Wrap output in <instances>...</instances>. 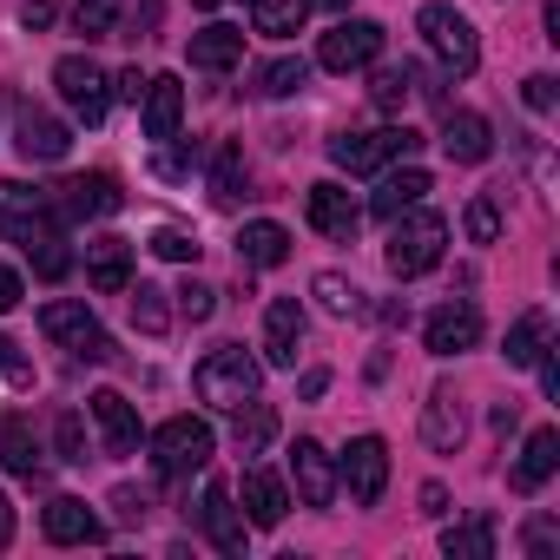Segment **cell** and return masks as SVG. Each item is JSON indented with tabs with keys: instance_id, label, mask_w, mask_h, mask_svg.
Wrapping results in <instances>:
<instances>
[{
	"instance_id": "6da1fadb",
	"label": "cell",
	"mask_w": 560,
	"mask_h": 560,
	"mask_svg": "<svg viewBox=\"0 0 560 560\" xmlns=\"http://www.w3.org/2000/svg\"><path fill=\"white\" fill-rule=\"evenodd\" d=\"M0 237L21 244L47 284H60V277L73 270V250H67L54 191H34V185H21V178H0Z\"/></svg>"
},
{
	"instance_id": "7a4b0ae2",
	"label": "cell",
	"mask_w": 560,
	"mask_h": 560,
	"mask_svg": "<svg viewBox=\"0 0 560 560\" xmlns=\"http://www.w3.org/2000/svg\"><path fill=\"white\" fill-rule=\"evenodd\" d=\"M191 389H198V402H211V409H237V402H250V396L264 389V363H257L244 343H218V350L191 370Z\"/></svg>"
},
{
	"instance_id": "3957f363",
	"label": "cell",
	"mask_w": 560,
	"mask_h": 560,
	"mask_svg": "<svg viewBox=\"0 0 560 560\" xmlns=\"http://www.w3.org/2000/svg\"><path fill=\"white\" fill-rule=\"evenodd\" d=\"M442 244H448V218L442 211H422V205H409L402 218H389V270L402 277H429L435 264H442Z\"/></svg>"
},
{
	"instance_id": "277c9868",
	"label": "cell",
	"mask_w": 560,
	"mask_h": 560,
	"mask_svg": "<svg viewBox=\"0 0 560 560\" xmlns=\"http://www.w3.org/2000/svg\"><path fill=\"white\" fill-rule=\"evenodd\" d=\"M416 145H422V132H409V126H376V132H337V139H330V159H337V172H350V178H376V172L402 165Z\"/></svg>"
},
{
	"instance_id": "5b68a950",
	"label": "cell",
	"mask_w": 560,
	"mask_h": 560,
	"mask_svg": "<svg viewBox=\"0 0 560 560\" xmlns=\"http://www.w3.org/2000/svg\"><path fill=\"white\" fill-rule=\"evenodd\" d=\"M211 448H218V435H211V422H205V416H172V422H159V429H152V468H159L165 481H178V475L205 468V462H211Z\"/></svg>"
},
{
	"instance_id": "8992f818",
	"label": "cell",
	"mask_w": 560,
	"mask_h": 560,
	"mask_svg": "<svg viewBox=\"0 0 560 560\" xmlns=\"http://www.w3.org/2000/svg\"><path fill=\"white\" fill-rule=\"evenodd\" d=\"M416 27H422L429 54H435V60H442L448 73H475V67H481V40H475L468 14H455L448 0H429V8L416 14Z\"/></svg>"
},
{
	"instance_id": "52a82bcc",
	"label": "cell",
	"mask_w": 560,
	"mask_h": 560,
	"mask_svg": "<svg viewBox=\"0 0 560 560\" xmlns=\"http://www.w3.org/2000/svg\"><path fill=\"white\" fill-rule=\"evenodd\" d=\"M40 337L47 343H60V350H73L80 363H113V337L100 330V317L86 311V304H47L40 311Z\"/></svg>"
},
{
	"instance_id": "ba28073f",
	"label": "cell",
	"mask_w": 560,
	"mask_h": 560,
	"mask_svg": "<svg viewBox=\"0 0 560 560\" xmlns=\"http://www.w3.org/2000/svg\"><path fill=\"white\" fill-rule=\"evenodd\" d=\"M337 481L350 488L357 508H376L383 488H389V442H383V435H357V442L343 448V462H337Z\"/></svg>"
},
{
	"instance_id": "9c48e42d",
	"label": "cell",
	"mask_w": 560,
	"mask_h": 560,
	"mask_svg": "<svg viewBox=\"0 0 560 560\" xmlns=\"http://www.w3.org/2000/svg\"><path fill=\"white\" fill-rule=\"evenodd\" d=\"M54 86H60V100L73 106V119H86V126H100L106 106H113V80H106L86 54H67V60L54 67Z\"/></svg>"
},
{
	"instance_id": "30bf717a",
	"label": "cell",
	"mask_w": 560,
	"mask_h": 560,
	"mask_svg": "<svg viewBox=\"0 0 560 560\" xmlns=\"http://www.w3.org/2000/svg\"><path fill=\"white\" fill-rule=\"evenodd\" d=\"M383 60V27L376 21H337L317 47V67L330 73H357V67H376Z\"/></svg>"
},
{
	"instance_id": "8fae6325",
	"label": "cell",
	"mask_w": 560,
	"mask_h": 560,
	"mask_svg": "<svg viewBox=\"0 0 560 560\" xmlns=\"http://www.w3.org/2000/svg\"><path fill=\"white\" fill-rule=\"evenodd\" d=\"M14 145H21V159H34V165H60V159L73 152V132H67L54 113H40V106H14Z\"/></svg>"
},
{
	"instance_id": "7c38bea8",
	"label": "cell",
	"mask_w": 560,
	"mask_h": 560,
	"mask_svg": "<svg viewBox=\"0 0 560 560\" xmlns=\"http://www.w3.org/2000/svg\"><path fill=\"white\" fill-rule=\"evenodd\" d=\"M54 205H60V218H113L126 205V191H119L113 172H80L54 191Z\"/></svg>"
},
{
	"instance_id": "4fadbf2b",
	"label": "cell",
	"mask_w": 560,
	"mask_h": 560,
	"mask_svg": "<svg viewBox=\"0 0 560 560\" xmlns=\"http://www.w3.org/2000/svg\"><path fill=\"white\" fill-rule=\"evenodd\" d=\"M304 211H311V224H317L324 237H337V244H350V237H357V224H363V205H357L337 178H317V185H311V198H304Z\"/></svg>"
},
{
	"instance_id": "5bb4252c",
	"label": "cell",
	"mask_w": 560,
	"mask_h": 560,
	"mask_svg": "<svg viewBox=\"0 0 560 560\" xmlns=\"http://www.w3.org/2000/svg\"><path fill=\"white\" fill-rule=\"evenodd\" d=\"M422 343H429V357H462V350H475L481 343V311L462 298V304H442L429 324H422Z\"/></svg>"
},
{
	"instance_id": "9a60e30c",
	"label": "cell",
	"mask_w": 560,
	"mask_h": 560,
	"mask_svg": "<svg viewBox=\"0 0 560 560\" xmlns=\"http://www.w3.org/2000/svg\"><path fill=\"white\" fill-rule=\"evenodd\" d=\"M291 481H298V501H304V508H330V501H337V462H330V448L304 435V442L291 448Z\"/></svg>"
},
{
	"instance_id": "2e32d148",
	"label": "cell",
	"mask_w": 560,
	"mask_h": 560,
	"mask_svg": "<svg viewBox=\"0 0 560 560\" xmlns=\"http://www.w3.org/2000/svg\"><path fill=\"white\" fill-rule=\"evenodd\" d=\"M298 343H304V304L298 298H270V311H264V363L298 370Z\"/></svg>"
},
{
	"instance_id": "e0dca14e",
	"label": "cell",
	"mask_w": 560,
	"mask_h": 560,
	"mask_svg": "<svg viewBox=\"0 0 560 560\" xmlns=\"http://www.w3.org/2000/svg\"><path fill=\"white\" fill-rule=\"evenodd\" d=\"M139 106H145V139H152V145L178 139V119H185V86H178L172 73H152Z\"/></svg>"
},
{
	"instance_id": "ac0fdd59",
	"label": "cell",
	"mask_w": 560,
	"mask_h": 560,
	"mask_svg": "<svg viewBox=\"0 0 560 560\" xmlns=\"http://www.w3.org/2000/svg\"><path fill=\"white\" fill-rule=\"evenodd\" d=\"M462 435H468L462 402H455V389H448V383H435V389H429V402H422V442H429L435 455H455V448H462Z\"/></svg>"
},
{
	"instance_id": "d6986e66",
	"label": "cell",
	"mask_w": 560,
	"mask_h": 560,
	"mask_svg": "<svg viewBox=\"0 0 560 560\" xmlns=\"http://www.w3.org/2000/svg\"><path fill=\"white\" fill-rule=\"evenodd\" d=\"M93 429H100L106 455H139V416H132V402L119 389H100L93 396Z\"/></svg>"
},
{
	"instance_id": "ffe728a7",
	"label": "cell",
	"mask_w": 560,
	"mask_h": 560,
	"mask_svg": "<svg viewBox=\"0 0 560 560\" xmlns=\"http://www.w3.org/2000/svg\"><path fill=\"white\" fill-rule=\"evenodd\" d=\"M40 527H47V540L54 547H93L106 527H100V514L86 508V501H73V494H60V501H47V514H40Z\"/></svg>"
},
{
	"instance_id": "44dd1931",
	"label": "cell",
	"mask_w": 560,
	"mask_h": 560,
	"mask_svg": "<svg viewBox=\"0 0 560 560\" xmlns=\"http://www.w3.org/2000/svg\"><path fill=\"white\" fill-rule=\"evenodd\" d=\"M86 277H93V291L119 298V291L132 284V244H126V237H93V244H86Z\"/></svg>"
},
{
	"instance_id": "7402d4cb",
	"label": "cell",
	"mask_w": 560,
	"mask_h": 560,
	"mask_svg": "<svg viewBox=\"0 0 560 560\" xmlns=\"http://www.w3.org/2000/svg\"><path fill=\"white\" fill-rule=\"evenodd\" d=\"M442 152H448L455 165H481V159L494 152L488 119H481V113H448V119H442Z\"/></svg>"
},
{
	"instance_id": "603a6c76",
	"label": "cell",
	"mask_w": 560,
	"mask_h": 560,
	"mask_svg": "<svg viewBox=\"0 0 560 560\" xmlns=\"http://www.w3.org/2000/svg\"><path fill=\"white\" fill-rule=\"evenodd\" d=\"M553 468H560V435L553 429H534L527 448H521V462H514V494H540L553 481Z\"/></svg>"
},
{
	"instance_id": "cb8c5ba5",
	"label": "cell",
	"mask_w": 560,
	"mask_h": 560,
	"mask_svg": "<svg viewBox=\"0 0 560 560\" xmlns=\"http://www.w3.org/2000/svg\"><path fill=\"white\" fill-rule=\"evenodd\" d=\"M284 257H291V231H284V224L257 218V224L237 231V264H250V270H277Z\"/></svg>"
},
{
	"instance_id": "d4e9b609",
	"label": "cell",
	"mask_w": 560,
	"mask_h": 560,
	"mask_svg": "<svg viewBox=\"0 0 560 560\" xmlns=\"http://www.w3.org/2000/svg\"><path fill=\"white\" fill-rule=\"evenodd\" d=\"M244 514H250V527H277L291 514V488L277 481L270 468H250L244 475Z\"/></svg>"
},
{
	"instance_id": "484cf974",
	"label": "cell",
	"mask_w": 560,
	"mask_h": 560,
	"mask_svg": "<svg viewBox=\"0 0 560 560\" xmlns=\"http://www.w3.org/2000/svg\"><path fill=\"white\" fill-rule=\"evenodd\" d=\"M237 60H244V27L211 21L205 34H191V67H198V73H231Z\"/></svg>"
},
{
	"instance_id": "4316f807",
	"label": "cell",
	"mask_w": 560,
	"mask_h": 560,
	"mask_svg": "<svg viewBox=\"0 0 560 560\" xmlns=\"http://www.w3.org/2000/svg\"><path fill=\"white\" fill-rule=\"evenodd\" d=\"M429 198V172L422 165H402V172H383V185H376V198H370V211L389 224V218H402L409 205H422Z\"/></svg>"
},
{
	"instance_id": "83f0119b",
	"label": "cell",
	"mask_w": 560,
	"mask_h": 560,
	"mask_svg": "<svg viewBox=\"0 0 560 560\" xmlns=\"http://www.w3.org/2000/svg\"><path fill=\"white\" fill-rule=\"evenodd\" d=\"M198 514H205V534H211L224 553H244V514L231 508V488H224V481H205Z\"/></svg>"
},
{
	"instance_id": "f1b7e54d",
	"label": "cell",
	"mask_w": 560,
	"mask_h": 560,
	"mask_svg": "<svg viewBox=\"0 0 560 560\" xmlns=\"http://www.w3.org/2000/svg\"><path fill=\"white\" fill-rule=\"evenodd\" d=\"M442 553H448V560H494V521L475 514V521L442 527Z\"/></svg>"
},
{
	"instance_id": "f546056e",
	"label": "cell",
	"mask_w": 560,
	"mask_h": 560,
	"mask_svg": "<svg viewBox=\"0 0 560 560\" xmlns=\"http://www.w3.org/2000/svg\"><path fill=\"white\" fill-rule=\"evenodd\" d=\"M0 468L21 475V481H40V442H34L27 422H8V429H0Z\"/></svg>"
},
{
	"instance_id": "4dcf8cb0",
	"label": "cell",
	"mask_w": 560,
	"mask_h": 560,
	"mask_svg": "<svg viewBox=\"0 0 560 560\" xmlns=\"http://www.w3.org/2000/svg\"><path fill=\"white\" fill-rule=\"evenodd\" d=\"M540 350H547V311H521V317L508 324V350H501L508 370H527Z\"/></svg>"
},
{
	"instance_id": "1f68e13d",
	"label": "cell",
	"mask_w": 560,
	"mask_h": 560,
	"mask_svg": "<svg viewBox=\"0 0 560 560\" xmlns=\"http://www.w3.org/2000/svg\"><path fill=\"white\" fill-rule=\"evenodd\" d=\"M311 14V0H250V27L270 34V40H291Z\"/></svg>"
},
{
	"instance_id": "d6a6232c",
	"label": "cell",
	"mask_w": 560,
	"mask_h": 560,
	"mask_svg": "<svg viewBox=\"0 0 560 560\" xmlns=\"http://www.w3.org/2000/svg\"><path fill=\"white\" fill-rule=\"evenodd\" d=\"M231 416H237V429H231L237 455H257V448H264V442L277 435V409H270V402H257V396H250V402H237Z\"/></svg>"
},
{
	"instance_id": "836d02e7",
	"label": "cell",
	"mask_w": 560,
	"mask_h": 560,
	"mask_svg": "<svg viewBox=\"0 0 560 560\" xmlns=\"http://www.w3.org/2000/svg\"><path fill=\"white\" fill-rule=\"evenodd\" d=\"M304 86H311V60H298V54L257 67V93H264V100H291V93H304Z\"/></svg>"
},
{
	"instance_id": "e575fe53",
	"label": "cell",
	"mask_w": 560,
	"mask_h": 560,
	"mask_svg": "<svg viewBox=\"0 0 560 560\" xmlns=\"http://www.w3.org/2000/svg\"><path fill=\"white\" fill-rule=\"evenodd\" d=\"M237 198H244V152L218 145L211 152V205H237Z\"/></svg>"
},
{
	"instance_id": "d590c367",
	"label": "cell",
	"mask_w": 560,
	"mask_h": 560,
	"mask_svg": "<svg viewBox=\"0 0 560 560\" xmlns=\"http://www.w3.org/2000/svg\"><path fill=\"white\" fill-rule=\"evenodd\" d=\"M172 291H159V284H139L132 291V330L139 337H165L172 330V304H165Z\"/></svg>"
},
{
	"instance_id": "8d00e7d4",
	"label": "cell",
	"mask_w": 560,
	"mask_h": 560,
	"mask_svg": "<svg viewBox=\"0 0 560 560\" xmlns=\"http://www.w3.org/2000/svg\"><path fill=\"white\" fill-rule=\"evenodd\" d=\"M119 21H126V0H80V8H73V27L86 40H113Z\"/></svg>"
},
{
	"instance_id": "74e56055",
	"label": "cell",
	"mask_w": 560,
	"mask_h": 560,
	"mask_svg": "<svg viewBox=\"0 0 560 560\" xmlns=\"http://www.w3.org/2000/svg\"><path fill=\"white\" fill-rule=\"evenodd\" d=\"M409 93H416V86H409V67H376V73H370V106H376V113H402Z\"/></svg>"
},
{
	"instance_id": "f35d334b",
	"label": "cell",
	"mask_w": 560,
	"mask_h": 560,
	"mask_svg": "<svg viewBox=\"0 0 560 560\" xmlns=\"http://www.w3.org/2000/svg\"><path fill=\"white\" fill-rule=\"evenodd\" d=\"M311 291H317V304H324L330 317H357V311H363V291L350 284V277H337V270H324Z\"/></svg>"
},
{
	"instance_id": "ab89813d",
	"label": "cell",
	"mask_w": 560,
	"mask_h": 560,
	"mask_svg": "<svg viewBox=\"0 0 560 560\" xmlns=\"http://www.w3.org/2000/svg\"><path fill=\"white\" fill-rule=\"evenodd\" d=\"M462 224H468V237H475V244H494V237H501V211H494V198H468Z\"/></svg>"
},
{
	"instance_id": "60d3db41",
	"label": "cell",
	"mask_w": 560,
	"mask_h": 560,
	"mask_svg": "<svg viewBox=\"0 0 560 560\" xmlns=\"http://www.w3.org/2000/svg\"><path fill=\"white\" fill-rule=\"evenodd\" d=\"M152 250H159L165 264H191V257H198V237L178 231V224H165V231H152Z\"/></svg>"
},
{
	"instance_id": "b9f144b4",
	"label": "cell",
	"mask_w": 560,
	"mask_h": 560,
	"mask_svg": "<svg viewBox=\"0 0 560 560\" xmlns=\"http://www.w3.org/2000/svg\"><path fill=\"white\" fill-rule=\"evenodd\" d=\"M54 442H60V462H86V422H80L73 409L54 422Z\"/></svg>"
},
{
	"instance_id": "7bdbcfd3",
	"label": "cell",
	"mask_w": 560,
	"mask_h": 560,
	"mask_svg": "<svg viewBox=\"0 0 560 560\" xmlns=\"http://www.w3.org/2000/svg\"><path fill=\"white\" fill-rule=\"evenodd\" d=\"M178 311H185L191 324H205V317L218 311V291H211V284H185V291H178Z\"/></svg>"
},
{
	"instance_id": "ee69618b",
	"label": "cell",
	"mask_w": 560,
	"mask_h": 560,
	"mask_svg": "<svg viewBox=\"0 0 560 560\" xmlns=\"http://www.w3.org/2000/svg\"><path fill=\"white\" fill-rule=\"evenodd\" d=\"M521 100H527L534 113H553V100H560V93H553V73H527V80H521Z\"/></svg>"
},
{
	"instance_id": "f6af8a7d",
	"label": "cell",
	"mask_w": 560,
	"mask_h": 560,
	"mask_svg": "<svg viewBox=\"0 0 560 560\" xmlns=\"http://www.w3.org/2000/svg\"><path fill=\"white\" fill-rule=\"evenodd\" d=\"M54 14H60L54 0H27V8H21V27H27V34H40V27H54Z\"/></svg>"
},
{
	"instance_id": "bcb514c9",
	"label": "cell",
	"mask_w": 560,
	"mask_h": 560,
	"mask_svg": "<svg viewBox=\"0 0 560 560\" xmlns=\"http://www.w3.org/2000/svg\"><path fill=\"white\" fill-rule=\"evenodd\" d=\"M21 298H27V291H21V270H8V264H0V317H8Z\"/></svg>"
},
{
	"instance_id": "7dc6e473",
	"label": "cell",
	"mask_w": 560,
	"mask_h": 560,
	"mask_svg": "<svg viewBox=\"0 0 560 560\" xmlns=\"http://www.w3.org/2000/svg\"><path fill=\"white\" fill-rule=\"evenodd\" d=\"M152 172H159V178H185V172H191V152H159Z\"/></svg>"
},
{
	"instance_id": "c3c4849f",
	"label": "cell",
	"mask_w": 560,
	"mask_h": 560,
	"mask_svg": "<svg viewBox=\"0 0 560 560\" xmlns=\"http://www.w3.org/2000/svg\"><path fill=\"white\" fill-rule=\"evenodd\" d=\"M0 370H8L14 383H27V376H34V370L21 363V350H14V337H0Z\"/></svg>"
},
{
	"instance_id": "681fc988",
	"label": "cell",
	"mask_w": 560,
	"mask_h": 560,
	"mask_svg": "<svg viewBox=\"0 0 560 560\" xmlns=\"http://www.w3.org/2000/svg\"><path fill=\"white\" fill-rule=\"evenodd\" d=\"M113 508H119V521H145V494H132V488H119Z\"/></svg>"
},
{
	"instance_id": "f907efd6",
	"label": "cell",
	"mask_w": 560,
	"mask_h": 560,
	"mask_svg": "<svg viewBox=\"0 0 560 560\" xmlns=\"http://www.w3.org/2000/svg\"><path fill=\"white\" fill-rule=\"evenodd\" d=\"M527 553H553V521H527Z\"/></svg>"
},
{
	"instance_id": "816d5d0a",
	"label": "cell",
	"mask_w": 560,
	"mask_h": 560,
	"mask_svg": "<svg viewBox=\"0 0 560 560\" xmlns=\"http://www.w3.org/2000/svg\"><path fill=\"white\" fill-rule=\"evenodd\" d=\"M119 100H132V106L145 100V73H139V67H126V73H119Z\"/></svg>"
},
{
	"instance_id": "f5cc1de1",
	"label": "cell",
	"mask_w": 560,
	"mask_h": 560,
	"mask_svg": "<svg viewBox=\"0 0 560 560\" xmlns=\"http://www.w3.org/2000/svg\"><path fill=\"white\" fill-rule=\"evenodd\" d=\"M534 363H540V389H547V396H560V363H553V357H547V350H540V357H534Z\"/></svg>"
},
{
	"instance_id": "db71d44e",
	"label": "cell",
	"mask_w": 560,
	"mask_h": 560,
	"mask_svg": "<svg viewBox=\"0 0 560 560\" xmlns=\"http://www.w3.org/2000/svg\"><path fill=\"white\" fill-rule=\"evenodd\" d=\"M324 389H330V370H311V376H304V383H298V396H304V402H317V396H324Z\"/></svg>"
},
{
	"instance_id": "11a10c76",
	"label": "cell",
	"mask_w": 560,
	"mask_h": 560,
	"mask_svg": "<svg viewBox=\"0 0 560 560\" xmlns=\"http://www.w3.org/2000/svg\"><path fill=\"white\" fill-rule=\"evenodd\" d=\"M514 422H521V402H494V429H501V435H508V429H514Z\"/></svg>"
},
{
	"instance_id": "9f6ffc18",
	"label": "cell",
	"mask_w": 560,
	"mask_h": 560,
	"mask_svg": "<svg viewBox=\"0 0 560 560\" xmlns=\"http://www.w3.org/2000/svg\"><path fill=\"white\" fill-rule=\"evenodd\" d=\"M8 540H14V501L0 494V547H8Z\"/></svg>"
},
{
	"instance_id": "6f0895ef",
	"label": "cell",
	"mask_w": 560,
	"mask_h": 560,
	"mask_svg": "<svg viewBox=\"0 0 560 560\" xmlns=\"http://www.w3.org/2000/svg\"><path fill=\"white\" fill-rule=\"evenodd\" d=\"M442 508H448V494H442V488L429 481V488H422V514H442Z\"/></svg>"
},
{
	"instance_id": "680465c9",
	"label": "cell",
	"mask_w": 560,
	"mask_h": 560,
	"mask_svg": "<svg viewBox=\"0 0 560 560\" xmlns=\"http://www.w3.org/2000/svg\"><path fill=\"white\" fill-rule=\"evenodd\" d=\"M317 8H330V14H343V8H350V0H317Z\"/></svg>"
},
{
	"instance_id": "91938a15",
	"label": "cell",
	"mask_w": 560,
	"mask_h": 560,
	"mask_svg": "<svg viewBox=\"0 0 560 560\" xmlns=\"http://www.w3.org/2000/svg\"><path fill=\"white\" fill-rule=\"evenodd\" d=\"M198 8H218V0H198Z\"/></svg>"
}]
</instances>
